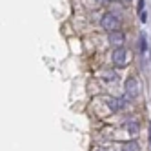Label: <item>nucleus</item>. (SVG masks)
I'll return each instance as SVG.
<instances>
[{"instance_id":"1","label":"nucleus","mask_w":151,"mask_h":151,"mask_svg":"<svg viewBox=\"0 0 151 151\" xmlns=\"http://www.w3.org/2000/svg\"><path fill=\"white\" fill-rule=\"evenodd\" d=\"M100 27L106 29L107 33H111V31H116L120 27V20L115 13H106L102 18H100Z\"/></svg>"},{"instance_id":"2","label":"nucleus","mask_w":151,"mask_h":151,"mask_svg":"<svg viewBox=\"0 0 151 151\" xmlns=\"http://www.w3.org/2000/svg\"><path fill=\"white\" fill-rule=\"evenodd\" d=\"M111 60H113V64L116 68H124V66H127L129 64V53H127V49L122 46V47H115L113 49V55H111Z\"/></svg>"},{"instance_id":"3","label":"nucleus","mask_w":151,"mask_h":151,"mask_svg":"<svg viewBox=\"0 0 151 151\" xmlns=\"http://www.w3.org/2000/svg\"><path fill=\"white\" fill-rule=\"evenodd\" d=\"M124 88H126V95L129 96V99H137V96L140 95V84L135 77H129L124 84Z\"/></svg>"},{"instance_id":"4","label":"nucleus","mask_w":151,"mask_h":151,"mask_svg":"<svg viewBox=\"0 0 151 151\" xmlns=\"http://www.w3.org/2000/svg\"><path fill=\"white\" fill-rule=\"evenodd\" d=\"M107 40H109V44L113 47H122L124 46V42H126V37L120 29H116V31H111L109 37H107Z\"/></svg>"},{"instance_id":"5","label":"nucleus","mask_w":151,"mask_h":151,"mask_svg":"<svg viewBox=\"0 0 151 151\" xmlns=\"http://www.w3.org/2000/svg\"><path fill=\"white\" fill-rule=\"evenodd\" d=\"M106 104H107V107H109L113 113H116L118 109H122V107H120V100L111 99V96H106Z\"/></svg>"},{"instance_id":"6","label":"nucleus","mask_w":151,"mask_h":151,"mask_svg":"<svg viewBox=\"0 0 151 151\" xmlns=\"http://www.w3.org/2000/svg\"><path fill=\"white\" fill-rule=\"evenodd\" d=\"M138 129H140V124H138L137 120H129V122L126 124V131H127L129 135H137Z\"/></svg>"},{"instance_id":"7","label":"nucleus","mask_w":151,"mask_h":151,"mask_svg":"<svg viewBox=\"0 0 151 151\" xmlns=\"http://www.w3.org/2000/svg\"><path fill=\"white\" fill-rule=\"evenodd\" d=\"M122 151H140V146H138L137 140H127L122 146Z\"/></svg>"},{"instance_id":"8","label":"nucleus","mask_w":151,"mask_h":151,"mask_svg":"<svg viewBox=\"0 0 151 151\" xmlns=\"http://www.w3.org/2000/svg\"><path fill=\"white\" fill-rule=\"evenodd\" d=\"M102 80H106V82H109V80H115L116 78V73L113 71V69H106V71H102Z\"/></svg>"},{"instance_id":"9","label":"nucleus","mask_w":151,"mask_h":151,"mask_svg":"<svg viewBox=\"0 0 151 151\" xmlns=\"http://www.w3.org/2000/svg\"><path fill=\"white\" fill-rule=\"evenodd\" d=\"M146 49H147V44H146V37L142 35V37H140V51H142V53H146Z\"/></svg>"},{"instance_id":"10","label":"nucleus","mask_w":151,"mask_h":151,"mask_svg":"<svg viewBox=\"0 0 151 151\" xmlns=\"http://www.w3.org/2000/svg\"><path fill=\"white\" fill-rule=\"evenodd\" d=\"M93 151H109V147H106V146H96Z\"/></svg>"},{"instance_id":"11","label":"nucleus","mask_w":151,"mask_h":151,"mask_svg":"<svg viewBox=\"0 0 151 151\" xmlns=\"http://www.w3.org/2000/svg\"><path fill=\"white\" fill-rule=\"evenodd\" d=\"M138 11H144V0H138Z\"/></svg>"},{"instance_id":"12","label":"nucleus","mask_w":151,"mask_h":151,"mask_svg":"<svg viewBox=\"0 0 151 151\" xmlns=\"http://www.w3.org/2000/svg\"><path fill=\"white\" fill-rule=\"evenodd\" d=\"M95 2H99V4H109L111 0H95Z\"/></svg>"},{"instance_id":"13","label":"nucleus","mask_w":151,"mask_h":151,"mask_svg":"<svg viewBox=\"0 0 151 151\" xmlns=\"http://www.w3.org/2000/svg\"><path fill=\"white\" fill-rule=\"evenodd\" d=\"M149 142H151V129H149Z\"/></svg>"},{"instance_id":"14","label":"nucleus","mask_w":151,"mask_h":151,"mask_svg":"<svg viewBox=\"0 0 151 151\" xmlns=\"http://www.w3.org/2000/svg\"><path fill=\"white\" fill-rule=\"evenodd\" d=\"M126 2H131V0H126Z\"/></svg>"}]
</instances>
